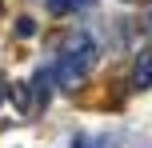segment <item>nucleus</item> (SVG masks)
<instances>
[{
    "label": "nucleus",
    "mask_w": 152,
    "mask_h": 148,
    "mask_svg": "<svg viewBox=\"0 0 152 148\" xmlns=\"http://www.w3.org/2000/svg\"><path fill=\"white\" fill-rule=\"evenodd\" d=\"M96 40L88 32H72L60 48V60H56V84L64 92H76V88L88 80V72L96 68Z\"/></svg>",
    "instance_id": "obj_1"
},
{
    "label": "nucleus",
    "mask_w": 152,
    "mask_h": 148,
    "mask_svg": "<svg viewBox=\"0 0 152 148\" xmlns=\"http://www.w3.org/2000/svg\"><path fill=\"white\" fill-rule=\"evenodd\" d=\"M132 88L136 92H148L152 88V48H140L136 60H132Z\"/></svg>",
    "instance_id": "obj_2"
},
{
    "label": "nucleus",
    "mask_w": 152,
    "mask_h": 148,
    "mask_svg": "<svg viewBox=\"0 0 152 148\" xmlns=\"http://www.w3.org/2000/svg\"><path fill=\"white\" fill-rule=\"evenodd\" d=\"M56 80V68H40L36 72V80H32V92H36V104H44L48 100V84Z\"/></svg>",
    "instance_id": "obj_3"
},
{
    "label": "nucleus",
    "mask_w": 152,
    "mask_h": 148,
    "mask_svg": "<svg viewBox=\"0 0 152 148\" xmlns=\"http://www.w3.org/2000/svg\"><path fill=\"white\" fill-rule=\"evenodd\" d=\"M36 32V24L28 20V16H20V24H16V36H32Z\"/></svg>",
    "instance_id": "obj_4"
},
{
    "label": "nucleus",
    "mask_w": 152,
    "mask_h": 148,
    "mask_svg": "<svg viewBox=\"0 0 152 148\" xmlns=\"http://www.w3.org/2000/svg\"><path fill=\"white\" fill-rule=\"evenodd\" d=\"M48 8L52 12H68V0H48Z\"/></svg>",
    "instance_id": "obj_5"
},
{
    "label": "nucleus",
    "mask_w": 152,
    "mask_h": 148,
    "mask_svg": "<svg viewBox=\"0 0 152 148\" xmlns=\"http://www.w3.org/2000/svg\"><path fill=\"white\" fill-rule=\"evenodd\" d=\"M96 140H92V136H76V148H92Z\"/></svg>",
    "instance_id": "obj_6"
},
{
    "label": "nucleus",
    "mask_w": 152,
    "mask_h": 148,
    "mask_svg": "<svg viewBox=\"0 0 152 148\" xmlns=\"http://www.w3.org/2000/svg\"><path fill=\"white\" fill-rule=\"evenodd\" d=\"M80 4H88V0H68V8H80Z\"/></svg>",
    "instance_id": "obj_7"
},
{
    "label": "nucleus",
    "mask_w": 152,
    "mask_h": 148,
    "mask_svg": "<svg viewBox=\"0 0 152 148\" xmlns=\"http://www.w3.org/2000/svg\"><path fill=\"white\" fill-rule=\"evenodd\" d=\"M0 96H4V84H0Z\"/></svg>",
    "instance_id": "obj_8"
}]
</instances>
